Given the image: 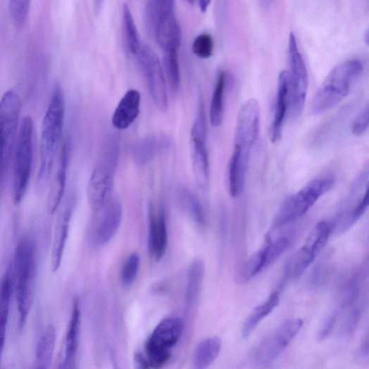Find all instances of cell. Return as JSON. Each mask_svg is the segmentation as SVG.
I'll use <instances>...</instances> for the list:
<instances>
[{"instance_id":"27","label":"cell","mask_w":369,"mask_h":369,"mask_svg":"<svg viewBox=\"0 0 369 369\" xmlns=\"http://www.w3.org/2000/svg\"><path fill=\"white\" fill-rule=\"evenodd\" d=\"M56 340V330L53 325H49L45 329L38 344L35 365L38 369H47L50 367L53 359Z\"/></svg>"},{"instance_id":"44","label":"cell","mask_w":369,"mask_h":369,"mask_svg":"<svg viewBox=\"0 0 369 369\" xmlns=\"http://www.w3.org/2000/svg\"><path fill=\"white\" fill-rule=\"evenodd\" d=\"M327 272L325 263L317 265L312 273L311 284L316 287L321 286L327 278Z\"/></svg>"},{"instance_id":"20","label":"cell","mask_w":369,"mask_h":369,"mask_svg":"<svg viewBox=\"0 0 369 369\" xmlns=\"http://www.w3.org/2000/svg\"><path fill=\"white\" fill-rule=\"evenodd\" d=\"M70 158V146L65 142L61 146L58 165L48 199V211L54 214L58 208L65 192Z\"/></svg>"},{"instance_id":"15","label":"cell","mask_w":369,"mask_h":369,"mask_svg":"<svg viewBox=\"0 0 369 369\" xmlns=\"http://www.w3.org/2000/svg\"><path fill=\"white\" fill-rule=\"evenodd\" d=\"M75 206V198L72 196L67 200L58 212L51 251V266L53 272L58 270L63 261Z\"/></svg>"},{"instance_id":"41","label":"cell","mask_w":369,"mask_h":369,"mask_svg":"<svg viewBox=\"0 0 369 369\" xmlns=\"http://www.w3.org/2000/svg\"><path fill=\"white\" fill-rule=\"evenodd\" d=\"M361 318L359 309H354L350 312L338 329L337 335L344 338L351 336L356 330Z\"/></svg>"},{"instance_id":"49","label":"cell","mask_w":369,"mask_h":369,"mask_svg":"<svg viewBox=\"0 0 369 369\" xmlns=\"http://www.w3.org/2000/svg\"><path fill=\"white\" fill-rule=\"evenodd\" d=\"M263 1L266 6H269L271 0H263Z\"/></svg>"},{"instance_id":"31","label":"cell","mask_w":369,"mask_h":369,"mask_svg":"<svg viewBox=\"0 0 369 369\" xmlns=\"http://www.w3.org/2000/svg\"><path fill=\"white\" fill-rule=\"evenodd\" d=\"M123 23H124L125 40L128 50L135 56L142 44L131 10L127 5H124V7H123Z\"/></svg>"},{"instance_id":"19","label":"cell","mask_w":369,"mask_h":369,"mask_svg":"<svg viewBox=\"0 0 369 369\" xmlns=\"http://www.w3.org/2000/svg\"><path fill=\"white\" fill-rule=\"evenodd\" d=\"M80 327L81 311L80 303L77 299H75L70 320L65 338L63 356L59 363V368L69 369L75 368Z\"/></svg>"},{"instance_id":"12","label":"cell","mask_w":369,"mask_h":369,"mask_svg":"<svg viewBox=\"0 0 369 369\" xmlns=\"http://www.w3.org/2000/svg\"><path fill=\"white\" fill-rule=\"evenodd\" d=\"M289 71L287 72L289 101L294 116H299L304 107L309 77L302 54L299 51L296 39L290 35L288 47Z\"/></svg>"},{"instance_id":"25","label":"cell","mask_w":369,"mask_h":369,"mask_svg":"<svg viewBox=\"0 0 369 369\" xmlns=\"http://www.w3.org/2000/svg\"><path fill=\"white\" fill-rule=\"evenodd\" d=\"M280 302V293H272L268 299L256 307L251 315L246 319L242 328V338L247 340L258 325L266 318Z\"/></svg>"},{"instance_id":"37","label":"cell","mask_w":369,"mask_h":369,"mask_svg":"<svg viewBox=\"0 0 369 369\" xmlns=\"http://www.w3.org/2000/svg\"><path fill=\"white\" fill-rule=\"evenodd\" d=\"M30 0H11L9 12L16 29H22L27 20Z\"/></svg>"},{"instance_id":"2","label":"cell","mask_w":369,"mask_h":369,"mask_svg":"<svg viewBox=\"0 0 369 369\" xmlns=\"http://www.w3.org/2000/svg\"><path fill=\"white\" fill-rule=\"evenodd\" d=\"M65 115V95L58 83L52 92L51 101L44 115L41 134V160L37 186L43 189L48 182L59 142L63 136Z\"/></svg>"},{"instance_id":"17","label":"cell","mask_w":369,"mask_h":369,"mask_svg":"<svg viewBox=\"0 0 369 369\" xmlns=\"http://www.w3.org/2000/svg\"><path fill=\"white\" fill-rule=\"evenodd\" d=\"M149 224V251L154 260L160 261L165 256L168 246V228L163 208L156 212L150 206Z\"/></svg>"},{"instance_id":"38","label":"cell","mask_w":369,"mask_h":369,"mask_svg":"<svg viewBox=\"0 0 369 369\" xmlns=\"http://www.w3.org/2000/svg\"><path fill=\"white\" fill-rule=\"evenodd\" d=\"M358 284L355 278L348 281L341 289L339 297H338L337 313L347 308L353 304L358 296Z\"/></svg>"},{"instance_id":"23","label":"cell","mask_w":369,"mask_h":369,"mask_svg":"<svg viewBox=\"0 0 369 369\" xmlns=\"http://www.w3.org/2000/svg\"><path fill=\"white\" fill-rule=\"evenodd\" d=\"M169 140L163 136L154 135L137 142L132 146V156L135 163L146 165L168 146Z\"/></svg>"},{"instance_id":"3","label":"cell","mask_w":369,"mask_h":369,"mask_svg":"<svg viewBox=\"0 0 369 369\" xmlns=\"http://www.w3.org/2000/svg\"><path fill=\"white\" fill-rule=\"evenodd\" d=\"M363 70V65L357 59L335 67L317 90L311 106V114L320 115L342 102L351 94Z\"/></svg>"},{"instance_id":"7","label":"cell","mask_w":369,"mask_h":369,"mask_svg":"<svg viewBox=\"0 0 369 369\" xmlns=\"http://www.w3.org/2000/svg\"><path fill=\"white\" fill-rule=\"evenodd\" d=\"M334 182V178L325 177L306 184L282 203L276 212L273 227L280 228L304 216L321 197L332 189Z\"/></svg>"},{"instance_id":"28","label":"cell","mask_w":369,"mask_h":369,"mask_svg":"<svg viewBox=\"0 0 369 369\" xmlns=\"http://www.w3.org/2000/svg\"><path fill=\"white\" fill-rule=\"evenodd\" d=\"M205 266L200 259L192 262L189 270L186 293L187 306L192 307L198 301L203 285Z\"/></svg>"},{"instance_id":"21","label":"cell","mask_w":369,"mask_h":369,"mask_svg":"<svg viewBox=\"0 0 369 369\" xmlns=\"http://www.w3.org/2000/svg\"><path fill=\"white\" fill-rule=\"evenodd\" d=\"M141 95L135 89H129L118 104L112 116V125L118 130L130 128L140 113Z\"/></svg>"},{"instance_id":"16","label":"cell","mask_w":369,"mask_h":369,"mask_svg":"<svg viewBox=\"0 0 369 369\" xmlns=\"http://www.w3.org/2000/svg\"><path fill=\"white\" fill-rule=\"evenodd\" d=\"M100 211L101 215L92 230V239L96 245L103 246L116 234L122 221L123 208L118 200L111 199Z\"/></svg>"},{"instance_id":"40","label":"cell","mask_w":369,"mask_h":369,"mask_svg":"<svg viewBox=\"0 0 369 369\" xmlns=\"http://www.w3.org/2000/svg\"><path fill=\"white\" fill-rule=\"evenodd\" d=\"M368 206V184L365 192L360 199L359 202L354 207L348 215L346 221L344 225V231L349 229L354 225L365 213Z\"/></svg>"},{"instance_id":"9","label":"cell","mask_w":369,"mask_h":369,"mask_svg":"<svg viewBox=\"0 0 369 369\" xmlns=\"http://www.w3.org/2000/svg\"><path fill=\"white\" fill-rule=\"evenodd\" d=\"M182 330V321L177 317L166 318L154 329L145 344V356L149 368H162L170 361Z\"/></svg>"},{"instance_id":"18","label":"cell","mask_w":369,"mask_h":369,"mask_svg":"<svg viewBox=\"0 0 369 369\" xmlns=\"http://www.w3.org/2000/svg\"><path fill=\"white\" fill-rule=\"evenodd\" d=\"M289 101V87L287 71H282L278 78L273 121L269 130L271 142H279L282 136L283 127Z\"/></svg>"},{"instance_id":"5","label":"cell","mask_w":369,"mask_h":369,"mask_svg":"<svg viewBox=\"0 0 369 369\" xmlns=\"http://www.w3.org/2000/svg\"><path fill=\"white\" fill-rule=\"evenodd\" d=\"M118 158L119 142L114 135H111L103 145L88 184V203L95 212L101 211L112 199Z\"/></svg>"},{"instance_id":"48","label":"cell","mask_w":369,"mask_h":369,"mask_svg":"<svg viewBox=\"0 0 369 369\" xmlns=\"http://www.w3.org/2000/svg\"><path fill=\"white\" fill-rule=\"evenodd\" d=\"M94 8L96 13H99L103 6L104 0H94Z\"/></svg>"},{"instance_id":"24","label":"cell","mask_w":369,"mask_h":369,"mask_svg":"<svg viewBox=\"0 0 369 369\" xmlns=\"http://www.w3.org/2000/svg\"><path fill=\"white\" fill-rule=\"evenodd\" d=\"M12 292V280L8 270L0 282V364H1L6 345Z\"/></svg>"},{"instance_id":"36","label":"cell","mask_w":369,"mask_h":369,"mask_svg":"<svg viewBox=\"0 0 369 369\" xmlns=\"http://www.w3.org/2000/svg\"><path fill=\"white\" fill-rule=\"evenodd\" d=\"M265 269L264 248L254 254L243 266L242 280L248 282Z\"/></svg>"},{"instance_id":"22","label":"cell","mask_w":369,"mask_h":369,"mask_svg":"<svg viewBox=\"0 0 369 369\" xmlns=\"http://www.w3.org/2000/svg\"><path fill=\"white\" fill-rule=\"evenodd\" d=\"M153 32L164 52L178 50L181 45L182 32L175 14L159 20L154 25Z\"/></svg>"},{"instance_id":"6","label":"cell","mask_w":369,"mask_h":369,"mask_svg":"<svg viewBox=\"0 0 369 369\" xmlns=\"http://www.w3.org/2000/svg\"><path fill=\"white\" fill-rule=\"evenodd\" d=\"M21 100L13 89L0 100V196L4 190L18 134Z\"/></svg>"},{"instance_id":"43","label":"cell","mask_w":369,"mask_h":369,"mask_svg":"<svg viewBox=\"0 0 369 369\" xmlns=\"http://www.w3.org/2000/svg\"><path fill=\"white\" fill-rule=\"evenodd\" d=\"M337 316L338 313L334 311L325 318L318 333V338L319 341H324L325 338L331 333L336 324Z\"/></svg>"},{"instance_id":"29","label":"cell","mask_w":369,"mask_h":369,"mask_svg":"<svg viewBox=\"0 0 369 369\" xmlns=\"http://www.w3.org/2000/svg\"><path fill=\"white\" fill-rule=\"evenodd\" d=\"M225 87L226 75L224 72H221L215 85L210 106L211 124L215 127H220L223 120Z\"/></svg>"},{"instance_id":"11","label":"cell","mask_w":369,"mask_h":369,"mask_svg":"<svg viewBox=\"0 0 369 369\" xmlns=\"http://www.w3.org/2000/svg\"><path fill=\"white\" fill-rule=\"evenodd\" d=\"M304 322L293 318L282 323L267 335L251 351V362L259 366H265L278 358L299 333Z\"/></svg>"},{"instance_id":"34","label":"cell","mask_w":369,"mask_h":369,"mask_svg":"<svg viewBox=\"0 0 369 369\" xmlns=\"http://www.w3.org/2000/svg\"><path fill=\"white\" fill-rule=\"evenodd\" d=\"M289 240L282 237L274 241H269L264 247L265 268L272 265L284 254L289 247Z\"/></svg>"},{"instance_id":"13","label":"cell","mask_w":369,"mask_h":369,"mask_svg":"<svg viewBox=\"0 0 369 369\" xmlns=\"http://www.w3.org/2000/svg\"><path fill=\"white\" fill-rule=\"evenodd\" d=\"M154 103L162 111L169 107L165 71L157 54L149 46L142 45L135 55Z\"/></svg>"},{"instance_id":"26","label":"cell","mask_w":369,"mask_h":369,"mask_svg":"<svg viewBox=\"0 0 369 369\" xmlns=\"http://www.w3.org/2000/svg\"><path fill=\"white\" fill-rule=\"evenodd\" d=\"M222 349V342L218 337H211L201 342L196 347L193 355V363L196 368L209 367L219 356Z\"/></svg>"},{"instance_id":"39","label":"cell","mask_w":369,"mask_h":369,"mask_svg":"<svg viewBox=\"0 0 369 369\" xmlns=\"http://www.w3.org/2000/svg\"><path fill=\"white\" fill-rule=\"evenodd\" d=\"M214 43L213 38L208 34L199 35L194 42L192 50L199 58L206 59L210 58L213 52Z\"/></svg>"},{"instance_id":"1","label":"cell","mask_w":369,"mask_h":369,"mask_svg":"<svg viewBox=\"0 0 369 369\" xmlns=\"http://www.w3.org/2000/svg\"><path fill=\"white\" fill-rule=\"evenodd\" d=\"M261 108L258 101L251 99L240 108L234 132V149L227 173V189L234 197L242 194L251 152L260 132Z\"/></svg>"},{"instance_id":"32","label":"cell","mask_w":369,"mask_h":369,"mask_svg":"<svg viewBox=\"0 0 369 369\" xmlns=\"http://www.w3.org/2000/svg\"><path fill=\"white\" fill-rule=\"evenodd\" d=\"M163 67L169 85L172 91L175 94V92L179 90L180 86L178 50L164 52Z\"/></svg>"},{"instance_id":"14","label":"cell","mask_w":369,"mask_h":369,"mask_svg":"<svg viewBox=\"0 0 369 369\" xmlns=\"http://www.w3.org/2000/svg\"><path fill=\"white\" fill-rule=\"evenodd\" d=\"M193 171L198 186L205 190L209 186V160L206 146V119L201 102L191 134Z\"/></svg>"},{"instance_id":"4","label":"cell","mask_w":369,"mask_h":369,"mask_svg":"<svg viewBox=\"0 0 369 369\" xmlns=\"http://www.w3.org/2000/svg\"><path fill=\"white\" fill-rule=\"evenodd\" d=\"M16 278V303L19 313L18 327L22 330L34 303L37 275V251L34 240L21 238L16 247L14 261Z\"/></svg>"},{"instance_id":"33","label":"cell","mask_w":369,"mask_h":369,"mask_svg":"<svg viewBox=\"0 0 369 369\" xmlns=\"http://www.w3.org/2000/svg\"><path fill=\"white\" fill-rule=\"evenodd\" d=\"M175 0H149L146 18L151 28L160 19L175 14Z\"/></svg>"},{"instance_id":"42","label":"cell","mask_w":369,"mask_h":369,"mask_svg":"<svg viewBox=\"0 0 369 369\" xmlns=\"http://www.w3.org/2000/svg\"><path fill=\"white\" fill-rule=\"evenodd\" d=\"M368 106H366L358 114L353 123L351 130L356 137L362 136L368 128L369 121Z\"/></svg>"},{"instance_id":"10","label":"cell","mask_w":369,"mask_h":369,"mask_svg":"<svg viewBox=\"0 0 369 369\" xmlns=\"http://www.w3.org/2000/svg\"><path fill=\"white\" fill-rule=\"evenodd\" d=\"M334 230L332 222L318 223L306 239L302 247L289 260L285 267L286 280L299 278L325 249Z\"/></svg>"},{"instance_id":"47","label":"cell","mask_w":369,"mask_h":369,"mask_svg":"<svg viewBox=\"0 0 369 369\" xmlns=\"http://www.w3.org/2000/svg\"><path fill=\"white\" fill-rule=\"evenodd\" d=\"M198 3L201 12L205 13L211 4V0H198Z\"/></svg>"},{"instance_id":"8","label":"cell","mask_w":369,"mask_h":369,"mask_svg":"<svg viewBox=\"0 0 369 369\" xmlns=\"http://www.w3.org/2000/svg\"><path fill=\"white\" fill-rule=\"evenodd\" d=\"M33 139L34 121L32 117L26 116L20 125L15 149L13 201L16 205L23 201L32 175Z\"/></svg>"},{"instance_id":"35","label":"cell","mask_w":369,"mask_h":369,"mask_svg":"<svg viewBox=\"0 0 369 369\" xmlns=\"http://www.w3.org/2000/svg\"><path fill=\"white\" fill-rule=\"evenodd\" d=\"M140 263L138 254L130 255L121 270L120 280L123 287L128 288L135 283L139 274Z\"/></svg>"},{"instance_id":"30","label":"cell","mask_w":369,"mask_h":369,"mask_svg":"<svg viewBox=\"0 0 369 369\" xmlns=\"http://www.w3.org/2000/svg\"><path fill=\"white\" fill-rule=\"evenodd\" d=\"M179 201L190 217L199 225L206 223V216L203 206L196 196L186 188L178 190Z\"/></svg>"},{"instance_id":"46","label":"cell","mask_w":369,"mask_h":369,"mask_svg":"<svg viewBox=\"0 0 369 369\" xmlns=\"http://www.w3.org/2000/svg\"><path fill=\"white\" fill-rule=\"evenodd\" d=\"M359 356L361 358H367L368 356V337H365V341L363 342L360 351H359Z\"/></svg>"},{"instance_id":"45","label":"cell","mask_w":369,"mask_h":369,"mask_svg":"<svg viewBox=\"0 0 369 369\" xmlns=\"http://www.w3.org/2000/svg\"><path fill=\"white\" fill-rule=\"evenodd\" d=\"M135 364L137 368H149V363L145 355L137 353L135 356Z\"/></svg>"}]
</instances>
